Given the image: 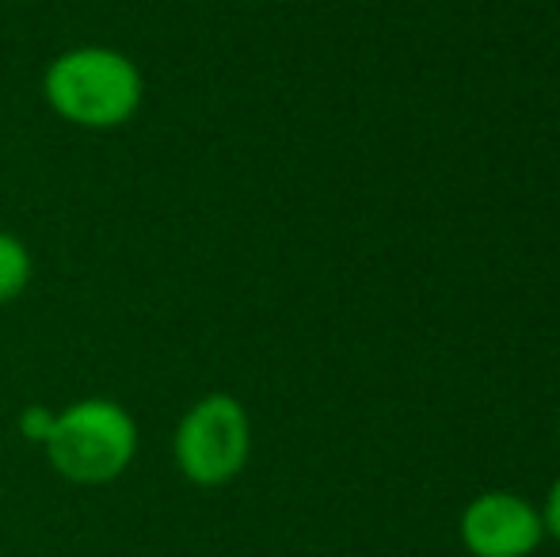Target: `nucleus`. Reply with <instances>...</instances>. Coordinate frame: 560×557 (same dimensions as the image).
<instances>
[{
    "label": "nucleus",
    "mask_w": 560,
    "mask_h": 557,
    "mask_svg": "<svg viewBox=\"0 0 560 557\" xmlns=\"http://www.w3.org/2000/svg\"><path fill=\"white\" fill-rule=\"evenodd\" d=\"M43 100L61 123L77 130H118L145 104V77L138 61L115 46H69L43 73Z\"/></svg>",
    "instance_id": "obj_1"
},
{
    "label": "nucleus",
    "mask_w": 560,
    "mask_h": 557,
    "mask_svg": "<svg viewBox=\"0 0 560 557\" xmlns=\"http://www.w3.org/2000/svg\"><path fill=\"white\" fill-rule=\"evenodd\" d=\"M138 420L115 397H81L54 413L43 439L46 462L69 485H112L138 459Z\"/></svg>",
    "instance_id": "obj_2"
},
{
    "label": "nucleus",
    "mask_w": 560,
    "mask_h": 557,
    "mask_svg": "<svg viewBox=\"0 0 560 557\" xmlns=\"http://www.w3.org/2000/svg\"><path fill=\"white\" fill-rule=\"evenodd\" d=\"M252 459V417L233 394H207L179 417L172 431V462L199 489L236 481Z\"/></svg>",
    "instance_id": "obj_3"
},
{
    "label": "nucleus",
    "mask_w": 560,
    "mask_h": 557,
    "mask_svg": "<svg viewBox=\"0 0 560 557\" xmlns=\"http://www.w3.org/2000/svg\"><path fill=\"white\" fill-rule=\"evenodd\" d=\"M457 535L472 557H530L546 538V523L541 508L526 497L492 489L465 504Z\"/></svg>",
    "instance_id": "obj_4"
},
{
    "label": "nucleus",
    "mask_w": 560,
    "mask_h": 557,
    "mask_svg": "<svg viewBox=\"0 0 560 557\" xmlns=\"http://www.w3.org/2000/svg\"><path fill=\"white\" fill-rule=\"evenodd\" d=\"M31 279H35V256L27 241L0 230V305H12L15 298L27 294Z\"/></svg>",
    "instance_id": "obj_5"
},
{
    "label": "nucleus",
    "mask_w": 560,
    "mask_h": 557,
    "mask_svg": "<svg viewBox=\"0 0 560 557\" xmlns=\"http://www.w3.org/2000/svg\"><path fill=\"white\" fill-rule=\"evenodd\" d=\"M50 420H54V413H50V409H27V413L20 417V431L31 439V443L43 446L46 431H50Z\"/></svg>",
    "instance_id": "obj_6"
},
{
    "label": "nucleus",
    "mask_w": 560,
    "mask_h": 557,
    "mask_svg": "<svg viewBox=\"0 0 560 557\" xmlns=\"http://www.w3.org/2000/svg\"><path fill=\"white\" fill-rule=\"evenodd\" d=\"M541 523H546V535L560 543V477L549 485L546 492V504H541Z\"/></svg>",
    "instance_id": "obj_7"
}]
</instances>
